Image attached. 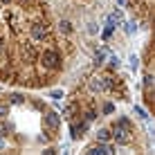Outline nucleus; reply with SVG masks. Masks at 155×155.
<instances>
[{
    "mask_svg": "<svg viewBox=\"0 0 155 155\" xmlns=\"http://www.w3.org/2000/svg\"><path fill=\"white\" fill-rule=\"evenodd\" d=\"M128 12L135 16V20L142 25L144 29L151 27V18H153V0H124Z\"/></svg>",
    "mask_w": 155,
    "mask_h": 155,
    "instance_id": "obj_3",
    "label": "nucleus"
},
{
    "mask_svg": "<svg viewBox=\"0 0 155 155\" xmlns=\"http://www.w3.org/2000/svg\"><path fill=\"white\" fill-rule=\"evenodd\" d=\"M77 2H90V0H77Z\"/></svg>",
    "mask_w": 155,
    "mask_h": 155,
    "instance_id": "obj_5",
    "label": "nucleus"
},
{
    "mask_svg": "<svg viewBox=\"0 0 155 155\" xmlns=\"http://www.w3.org/2000/svg\"><path fill=\"white\" fill-rule=\"evenodd\" d=\"M144 104H146L148 110H153V79H151V41L146 43V50H144Z\"/></svg>",
    "mask_w": 155,
    "mask_h": 155,
    "instance_id": "obj_4",
    "label": "nucleus"
},
{
    "mask_svg": "<svg viewBox=\"0 0 155 155\" xmlns=\"http://www.w3.org/2000/svg\"><path fill=\"white\" fill-rule=\"evenodd\" d=\"M61 137V117L31 90L0 94V142L16 151H47Z\"/></svg>",
    "mask_w": 155,
    "mask_h": 155,
    "instance_id": "obj_2",
    "label": "nucleus"
},
{
    "mask_svg": "<svg viewBox=\"0 0 155 155\" xmlns=\"http://www.w3.org/2000/svg\"><path fill=\"white\" fill-rule=\"evenodd\" d=\"M65 70L50 0H0V83L43 90Z\"/></svg>",
    "mask_w": 155,
    "mask_h": 155,
    "instance_id": "obj_1",
    "label": "nucleus"
}]
</instances>
